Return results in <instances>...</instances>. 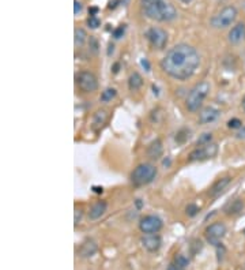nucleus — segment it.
I'll use <instances>...</instances> for the list:
<instances>
[{
  "mask_svg": "<svg viewBox=\"0 0 245 270\" xmlns=\"http://www.w3.org/2000/svg\"><path fill=\"white\" fill-rule=\"evenodd\" d=\"M211 86L207 80H200L198 82L192 89L190 90V93L185 98V108L195 114L203 106V102L207 98V96L210 93Z\"/></svg>",
  "mask_w": 245,
  "mask_h": 270,
  "instance_id": "obj_3",
  "label": "nucleus"
},
{
  "mask_svg": "<svg viewBox=\"0 0 245 270\" xmlns=\"http://www.w3.org/2000/svg\"><path fill=\"white\" fill-rule=\"evenodd\" d=\"M244 234H245V230H244Z\"/></svg>",
  "mask_w": 245,
  "mask_h": 270,
  "instance_id": "obj_39",
  "label": "nucleus"
},
{
  "mask_svg": "<svg viewBox=\"0 0 245 270\" xmlns=\"http://www.w3.org/2000/svg\"><path fill=\"white\" fill-rule=\"evenodd\" d=\"M106 120V110H98V112H95L94 119H93V124L95 126H102L105 123Z\"/></svg>",
  "mask_w": 245,
  "mask_h": 270,
  "instance_id": "obj_23",
  "label": "nucleus"
},
{
  "mask_svg": "<svg viewBox=\"0 0 245 270\" xmlns=\"http://www.w3.org/2000/svg\"><path fill=\"white\" fill-rule=\"evenodd\" d=\"M241 127H243V122H241L239 118H232V119L228 122V128L230 130H240Z\"/></svg>",
  "mask_w": 245,
  "mask_h": 270,
  "instance_id": "obj_25",
  "label": "nucleus"
},
{
  "mask_svg": "<svg viewBox=\"0 0 245 270\" xmlns=\"http://www.w3.org/2000/svg\"><path fill=\"white\" fill-rule=\"evenodd\" d=\"M198 212H199V208L195 204H190V205L185 208V213H187L188 217H195L198 214Z\"/></svg>",
  "mask_w": 245,
  "mask_h": 270,
  "instance_id": "obj_26",
  "label": "nucleus"
},
{
  "mask_svg": "<svg viewBox=\"0 0 245 270\" xmlns=\"http://www.w3.org/2000/svg\"><path fill=\"white\" fill-rule=\"evenodd\" d=\"M239 16V10L235 6H225L224 8H221L217 14L211 16L210 25L214 29H226L236 22Z\"/></svg>",
  "mask_w": 245,
  "mask_h": 270,
  "instance_id": "obj_5",
  "label": "nucleus"
},
{
  "mask_svg": "<svg viewBox=\"0 0 245 270\" xmlns=\"http://www.w3.org/2000/svg\"><path fill=\"white\" fill-rule=\"evenodd\" d=\"M236 140H245V126H243L240 130L236 131L235 134Z\"/></svg>",
  "mask_w": 245,
  "mask_h": 270,
  "instance_id": "obj_30",
  "label": "nucleus"
},
{
  "mask_svg": "<svg viewBox=\"0 0 245 270\" xmlns=\"http://www.w3.org/2000/svg\"><path fill=\"white\" fill-rule=\"evenodd\" d=\"M97 251H98L97 242L94 239H91V238H86L80 243L79 248H78V255L80 258H91V256H94Z\"/></svg>",
  "mask_w": 245,
  "mask_h": 270,
  "instance_id": "obj_13",
  "label": "nucleus"
},
{
  "mask_svg": "<svg viewBox=\"0 0 245 270\" xmlns=\"http://www.w3.org/2000/svg\"><path fill=\"white\" fill-rule=\"evenodd\" d=\"M224 213L226 216H236L240 214L241 212L244 210V202L241 200H229L225 206H224Z\"/></svg>",
  "mask_w": 245,
  "mask_h": 270,
  "instance_id": "obj_17",
  "label": "nucleus"
},
{
  "mask_svg": "<svg viewBox=\"0 0 245 270\" xmlns=\"http://www.w3.org/2000/svg\"><path fill=\"white\" fill-rule=\"evenodd\" d=\"M157 2H160V0H140V6L145 7V6L153 4V3H157Z\"/></svg>",
  "mask_w": 245,
  "mask_h": 270,
  "instance_id": "obj_33",
  "label": "nucleus"
},
{
  "mask_svg": "<svg viewBox=\"0 0 245 270\" xmlns=\"http://www.w3.org/2000/svg\"><path fill=\"white\" fill-rule=\"evenodd\" d=\"M213 142V134L211 132H205V134L200 135V138L196 142V146H202V145H207Z\"/></svg>",
  "mask_w": 245,
  "mask_h": 270,
  "instance_id": "obj_24",
  "label": "nucleus"
},
{
  "mask_svg": "<svg viewBox=\"0 0 245 270\" xmlns=\"http://www.w3.org/2000/svg\"><path fill=\"white\" fill-rule=\"evenodd\" d=\"M95 192H102V187H94Z\"/></svg>",
  "mask_w": 245,
  "mask_h": 270,
  "instance_id": "obj_38",
  "label": "nucleus"
},
{
  "mask_svg": "<svg viewBox=\"0 0 245 270\" xmlns=\"http://www.w3.org/2000/svg\"><path fill=\"white\" fill-rule=\"evenodd\" d=\"M140 244L147 252L155 254L162 247V239L158 234H149V235H143L140 238Z\"/></svg>",
  "mask_w": 245,
  "mask_h": 270,
  "instance_id": "obj_11",
  "label": "nucleus"
},
{
  "mask_svg": "<svg viewBox=\"0 0 245 270\" xmlns=\"http://www.w3.org/2000/svg\"><path fill=\"white\" fill-rule=\"evenodd\" d=\"M161 70L176 80H190L200 66L199 52L192 45L177 44L172 46L160 62Z\"/></svg>",
  "mask_w": 245,
  "mask_h": 270,
  "instance_id": "obj_1",
  "label": "nucleus"
},
{
  "mask_svg": "<svg viewBox=\"0 0 245 270\" xmlns=\"http://www.w3.org/2000/svg\"><path fill=\"white\" fill-rule=\"evenodd\" d=\"M162 152H164V148H162L161 140H153L150 145L147 146V156L150 157L151 160H158L162 156Z\"/></svg>",
  "mask_w": 245,
  "mask_h": 270,
  "instance_id": "obj_18",
  "label": "nucleus"
},
{
  "mask_svg": "<svg viewBox=\"0 0 245 270\" xmlns=\"http://www.w3.org/2000/svg\"><path fill=\"white\" fill-rule=\"evenodd\" d=\"M241 108H243V110L245 112V96L243 97V100H241Z\"/></svg>",
  "mask_w": 245,
  "mask_h": 270,
  "instance_id": "obj_36",
  "label": "nucleus"
},
{
  "mask_svg": "<svg viewBox=\"0 0 245 270\" xmlns=\"http://www.w3.org/2000/svg\"><path fill=\"white\" fill-rule=\"evenodd\" d=\"M89 46H90V50L93 54H98V42L95 40L94 37H90L89 40Z\"/></svg>",
  "mask_w": 245,
  "mask_h": 270,
  "instance_id": "obj_29",
  "label": "nucleus"
},
{
  "mask_svg": "<svg viewBox=\"0 0 245 270\" xmlns=\"http://www.w3.org/2000/svg\"><path fill=\"white\" fill-rule=\"evenodd\" d=\"M116 96H117V90L115 88H106L104 92H101V97L100 100L102 102H109L115 98Z\"/></svg>",
  "mask_w": 245,
  "mask_h": 270,
  "instance_id": "obj_21",
  "label": "nucleus"
},
{
  "mask_svg": "<svg viewBox=\"0 0 245 270\" xmlns=\"http://www.w3.org/2000/svg\"><path fill=\"white\" fill-rule=\"evenodd\" d=\"M221 118V110L218 108H215L213 105L210 106H205L202 108L199 112V124H211Z\"/></svg>",
  "mask_w": 245,
  "mask_h": 270,
  "instance_id": "obj_12",
  "label": "nucleus"
},
{
  "mask_svg": "<svg viewBox=\"0 0 245 270\" xmlns=\"http://www.w3.org/2000/svg\"><path fill=\"white\" fill-rule=\"evenodd\" d=\"M106 209H108V204H106L105 200H97L95 204L91 205V208L87 212V217H89V220L95 221L101 218L102 216L105 214Z\"/></svg>",
  "mask_w": 245,
  "mask_h": 270,
  "instance_id": "obj_16",
  "label": "nucleus"
},
{
  "mask_svg": "<svg viewBox=\"0 0 245 270\" xmlns=\"http://www.w3.org/2000/svg\"><path fill=\"white\" fill-rule=\"evenodd\" d=\"M146 40L149 41V44L151 45L153 50H165L168 41H169V36L166 33L165 29L158 28V26H151L146 30L145 33Z\"/></svg>",
  "mask_w": 245,
  "mask_h": 270,
  "instance_id": "obj_6",
  "label": "nucleus"
},
{
  "mask_svg": "<svg viewBox=\"0 0 245 270\" xmlns=\"http://www.w3.org/2000/svg\"><path fill=\"white\" fill-rule=\"evenodd\" d=\"M76 85L82 93H94L98 89V80L94 72L83 70L76 75Z\"/></svg>",
  "mask_w": 245,
  "mask_h": 270,
  "instance_id": "obj_9",
  "label": "nucleus"
},
{
  "mask_svg": "<svg viewBox=\"0 0 245 270\" xmlns=\"http://www.w3.org/2000/svg\"><path fill=\"white\" fill-rule=\"evenodd\" d=\"M226 234H228V228L224 222L221 221H217V222H213L210 224L205 230L206 240L210 243L211 246L214 247H221L222 246V239L225 238Z\"/></svg>",
  "mask_w": 245,
  "mask_h": 270,
  "instance_id": "obj_7",
  "label": "nucleus"
},
{
  "mask_svg": "<svg viewBox=\"0 0 245 270\" xmlns=\"http://www.w3.org/2000/svg\"><path fill=\"white\" fill-rule=\"evenodd\" d=\"M230 182H232V178H229V176H225V178H221V179L217 180L214 184L210 187V190H209L210 198H218V196L228 188Z\"/></svg>",
  "mask_w": 245,
  "mask_h": 270,
  "instance_id": "obj_15",
  "label": "nucleus"
},
{
  "mask_svg": "<svg viewBox=\"0 0 245 270\" xmlns=\"http://www.w3.org/2000/svg\"><path fill=\"white\" fill-rule=\"evenodd\" d=\"M138 226H139V230L142 234L149 235V234H158L164 228V222L158 216L147 214L140 218Z\"/></svg>",
  "mask_w": 245,
  "mask_h": 270,
  "instance_id": "obj_10",
  "label": "nucleus"
},
{
  "mask_svg": "<svg viewBox=\"0 0 245 270\" xmlns=\"http://www.w3.org/2000/svg\"><path fill=\"white\" fill-rule=\"evenodd\" d=\"M87 41V33L83 28H75L74 30V42H75V48H82L85 42Z\"/></svg>",
  "mask_w": 245,
  "mask_h": 270,
  "instance_id": "obj_20",
  "label": "nucleus"
},
{
  "mask_svg": "<svg viewBox=\"0 0 245 270\" xmlns=\"http://www.w3.org/2000/svg\"><path fill=\"white\" fill-rule=\"evenodd\" d=\"M166 270H185L184 268H180V266H177L176 265V264H173V262H172V264H170L169 266H168V269Z\"/></svg>",
  "mask_w": 245,
  "mask_h": 270,
  "instance_id": "obj_34",
  "label": "nucleus"
},
{
  "mask_svg": "<svg viewBox=\"0 0 245 270\" xmlns=\"http://www.w3.org/2000/svg\"><path fill=\"white\" fill-rule=\"evenodd\" d=\"M87 25H89V28H91V29H97V28L101 25V20H98L95 15H90V16L87 18Z\"/></svg>",
  "mask_w": 245,
  "mask_h": 270,
  "instance_id": "obj_27",
  "label": "nucleus"
},
{
  "mask_svg": "<svg viewBox=\"0 0 245 270\" xmlns=\"http://www.w3.org/2000/svg\"><path fill=\"white\" fill-rule=\"evenodd\" d=\"M143 86V78L139 72H131V75L128 76V88H130L131 92H136L139 90L140 88Z\"/></svg>",
  "mask_w": 245,
  "mask_h": 270,
  "instance_id": "obj_19",
  "label": "nucleus"
},
{
  "mask_svg": "<svg viewBox=\"0 0 245 270\" xmlns=\"http://www.w3.org/2000/svg\"><path fill=\"white\" fill-rule=\"evenodd\" d=\"M217 154H218V145L215 142H210L207 145L198 146L192 150L188 156V161L196 162V161L210 160V158H214Z\"/></svg>",
  "mask_w": 245,
  "mask_h": 270,
  "instance_id": "obj_8",
  "label": "nucleus"
},
{
  "mask_svg": "<svg viewBox=\"0 0 245 270\" xmlns=\"http://www.w3.org/2000/svg\"><path fill=\"white\" fill-rule=\"evenodd\" d=\"M82 10H83V6H82V3L78 2V0H74V14L75 15L80 14Z\"/></svg>",
  "mask_w": 245,
  "mask_h": 270,
  "instance_id": "obj_31",
  "label": "nucleus"
},
{
  "mask_svg": "<svg viewBox=\"0 0 245 270\" xmlns=\"http://www.w3.org/2000/svg\"><path fill=\"white\" fill-rule=\"evenodd\" d=\"M142 66H143V67H145V66H146V71H150V64H149V62H147V59L142 60Z\"/></svg>",
  "mask_w": 245,
  "mask_h": 270,
  "instance_id": "obj_35",
  "label": "nucleus"
},
{
  "mask_svg": "<svg viewBox=\"0 0 245 270\" xmlns=\"http://www.w3.org/2000/svg\"><path fill=\"white\" fill-rule=\"evenodd\" d=\"M157 175H158V170L155 165H153L151 162H142L131 172L130 179L131 183L135 187H142V186L153 183Z\"/></svg>",
  "mask_w": 245,
  "mask_h": 270,
  "instance_id": "obj_4",
  "label": "nucleus"
},
{
  "mask_svg": "<svg viewBox=\"0 0 245 270\" xmlns=\"http://www.w3.org/2000/svg\"><path fill=\"white\" fill-rule=\"evenodd\" d=\"M173 264H176L177 266H180V268H187V266L190 265V258H187L184 254H176L175 255V260H173Z\"/></svg>",
  "mask_w": 245,
  "mask_h": 270,
  "instance_id": "obj_22",
  "label": "nucleus"
},
{
  "mask_svg": "<svg viewBox=\"0 0 245 270\" xmlns=\"http://www.w3.org/2000/svg\"><path fill=\"white\" fill-rule=\"evenodd\" d=\"M124 32H125V25H120L117 29L113 30V37H115L116 40H119V38H121V37L124 36Z\"/></svg>",
  "mask_w": 245,
  "mask_h": 270,
  "instance_id": "obj_28",
  "label": "nucleus"
},
{
  "mask_svg": "<svg viewBox=\"0 0 245 270\" xmlns=\"http://www.w3.org/2000/svg\"><path fill=\"white\" fill-rule=\"evenodd\" d=\"M82 220V209H75V218H74V222L75 225H78Z\"/></svg>",
  "mask_w": 245,
  "mask_h": 270,
  "instance_id": "obj_32",
  "label": "nucleus"
},
{
  "mask_svg": "<svg viewBox=\"0 0 245 270\" xmlns=\"http://www.w3.org/2000/svg\"><path fill=\"white\" fill-rule=\"evenodd\" d=\"M143 14L155 22H172L177 18V10L176 7L168 0H160L153 4L142 7Z\"/></svg>",
  "mask_w": 245,
  "mask_h": 270,
  "instance_id": "obj_2",
  "label": "nucleus"
},
{
  "mask_svg": "<svg viewBox=\"0 0 245 270\" xmlns=\"http://www.w3.org/2000/svg\"><path fill=\"white\" fill-rule=\"evenodd\" d=\"M228 41L232 45H239L245 41V24L240 22L233 26L228 33Z\"/></svg>",
  "mask_w": 245,
  "mask_h": 270,
  "instance_id": "obj_14",
  "label": "nucleus"
},
{
  "mask_svg": "<svg viewBox=\"0 0 245 270\" xmlns=\"http://www.w3.org/2000/svg\"><path fill=\"white\" fill-rule=\"evenodd\" d=\"M179 2H181L183 4H190L192 0H179Z\"/></svg>",
  "mask_w": 245,
  "mask_h": 270,
  "instance_id": "obj_37",
  "label": "nucleus"
}]
</instances>
